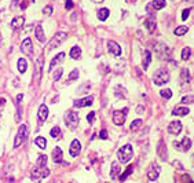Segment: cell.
I'll return each mask as SVG.
<instances>
[{
  "mask_svg": "<svg viewBox=\"0 0 194 183\" xmlns=\"http://www.w3.org/2000/svg\"><path fill=\"white\" fill-rule=\"evenodd\" d=\"M80 151H81V145H80V142H79L77 139H75V141L70 143L69 153H70V156L72 157H77L79 154H80Z\"/></svg>",
  "mask_w": 194,
  "mask_h": 183,
  "instance_id": "7c38bea8",
  "label": "cell"
},
{
  "mask_svg": "<svg viewBox=\"0 0 194 183\" xmlns=\"http://www.w3.org/2000/svg\"><path fill=\"white\" fill-rule=\"evenodd\" d=\"M92 2H103V0H92Z\"/></svg>",
  "mask_w": 194,
  "mask_h": 183,
  "instance_id": "f907efd6",
  "label": "cell"
},
{
  "mask_svg": "<svg viewBox=\"0 0 194 183\" xmlns=\"http://www.w3.org/2000/svg\"><path fill=\"white\" fill-rule=\"evenodd\" d=\"M168 80H169V75L164 69H158L153 76V81L156 85H164L168 83Z\"/></svg>",
  "mask_w": 194,
  "mask_h": 183,
  "instance_id": "7a4b0ae2",
  "label": "cell"
},
{
  "mask_svg": "<svg viewBox=\"0 0 194 183\" xmlns=\"http://www.w3.org/2000/svg\"><path fill=\"white\" fill-rule=\"evenodd\" d=\"M35 143H36L40 149H45V146H47V141H45L43 136H37V138L35 139Z\"/></svg>",
  "mask_w": 194,
  "mask_h": 183,
  "instance_id": "d6a6232c",
  "label": "cell"
},
{
  "mask_svg": "<svg viewBox=\"0 0 194 183\" xmlns=\"http://www.w3.org/2000/svg\"><path fill=\"white\" fill-rule=\"evenodd\" d=\"M143 124V121L140 120V118H138V120H134L131 123V125H129V128H131V131H136V129L140 128V125Z\"/></svg>",
  "mask_w": 194,
  "mask_h": 183,
  "instance_id": "836d02e7",
  "label": "cell"
},
{
  "mask_svg": "<svg viewBox=\"0 0 194 183\" xmlns=\"http://www.w3.org/2000/svg\"><path fill=\"white\" fill-rule=\"evenodd\" d=\"M92 96H87L84 99H79V101H75V108H85V106H91L92 105Z\"/></svg>",
  "mask_w": 194,
  "mask_h": 183,
  "instance_id": "e0dca14e",
  "label": "cell"
},
{
  "mask_svg": "<svg viewBox=\"0 0 194 183\" xmlns=\"http://www.w3.org/2000/svg\"><path fill=\"white\" fill-rule=\"evenodd\" d=\"M189 28L185 26V25H180V26H178L175 30H173V33H175V36H183L185 33H187Z\"/></svg>",
  "mask_w": 194,
  "mask_h": 183,
  "instance_id": "f546056e",
  "label": "cell"
},
{
  "mask_svg": "<svg viewBox=\"0 0 194 183\" xmlns=\"http://www.w3.org/2000/svg\"><path fill=\"white\" fill-rule=\"evenodd\" d=\"M108 47H109V52H112L113 55H116V57H120V55H121V47H120L116 42H113V40H109V42H108Z\"/></svg>",
  "mask_w": 194,
  "mask_h": 183,
  "instance_id": "9a60e30c",
  "label": "cell"
},
{
  "mask_svg": "<svg viewBox=\"0 0 194 183\" xmlns=\"http://www.w3.org/2000/svg\"><path fill=\"white\" fill-rule=\"evenodd\" d=\"M191 160H193V162H194V154H193V157H191Z\"/></svg>",
  "mask_w": 194,
  "mask_h": 183,
  "instance_id": "816d5d0a",
  "label": "cell"
},
{
  "mask_svg": "<svg viewBox=\"0 0 194 183\" xmlns=\"http://www.w3.org/2000/svg\"><path fill=\"white\" fill-rule=\"evenodd\" d=\"M26 125L25 124H22L21 127H19L18 129V134H17V136H15V141H14V147H19L22 143L25 142V139H26Z\"/></svg>",
  "mask_w": 194,
  "mask_h": 183,
  "instance_id": "8992f818",
  "label": "cell"
},
{
  "mask_svg": "<svg viewBox=\"0 0 194 183\" xmlns=\"http://www.w3.org/2000/svg\"><path fill=\"white\" fill-rule=\"evenodd\" d=\"M48 175H50V169L48 168H45V167H36V168H33L30 176H32L33 180H39L42 178H47Z\"/></svg>",
  "mask_w": 194,
  "mask_h": 183,
  "instance_id": "5b68a950",
  "label": "cell"
},
{
  "mask_svg": "<svg viewBox=\"0 0 194 183\" xmlns=\"http://www.w3.org/2000/svg\"><path fill=\"white\" fill-rule=\"evenodd\" d=\"M94 118H95V111H91V113H88V116H87V121L90 124L94 123Z\"/></svg>",
  "mask_w": 194,
  "mask_h": 183,
  "instance_id": "60d3db41",
  "label": "cell"
},
{
  "mask_svg": "<svg viewBox=\"0 0 194 183\" xmlns=\"http://www.w3.org/2000/svg\"><path fill=\"white\" fill-rule=\"evenodd\" d=\"M132 171H134V168H132V165H129L128 168H127L125 171H124L121 175H120V182H124V180H125L127 178H128L129 175L132 174Z\"/></svg>",
  "mask_w": 194,
  "mask_h": 183,
  "instance_id": "1f68e13d",
  "label": "cell"
},
{
  "mask_svg": "<svg viewBox=\"0 0 194 183\" xmlns=\"http://www.w3.org/2000/svg\"><path fill=\"white\" fill-rule=\"evenodd\" d=\"M43 63H44V59H43V55H40V58L36 61V63H35V69H36V76H35V80H36V83H39V81L42 80Z\"/></svg>",
  "mask_w": 194,
  "mask_h": 183,
  "instance_id": "8fae6325",
  "label": "cell"
},
{
  "mask_svg": "<svg viewBox=\"0 0 194 183\" xmlns=\"http://www.w3.org/2000/svg\"><path fill=\"white\" fill-rule=\"evenodd\" d=\"M158 175H160V167H158L157 164H153L152 167H150V169L147 171V178H149L152 182H154V180L158 179Z\"/></svg>",
  "mask_w": 194,
  "mask_h": 183,
  "instance_id": "4fadbf2b",
  "label": "cell"
},
{
  "mask_svg": "<svg viewBox=\"0 0 194 183\" xmlns=\"http://www.w3.org/2000/svg\"><path fill=\"white\" fill-rule=\"evenodd\" d=\"M145 26L147 28V30L150 33H153L156 30V17L153 14H149V17L145 19Z\"/></svg>",
  "mask_w": 194,
  "mask_h": 183,
  "instance_id": "2e32d148",
  "label": "cell"
},
{
  "mask_svg": "<svg viewBox=\"0 0 194 183\" xmlns=\"http://www.w3.org/2000/svg\"><path fill=\"white\" fill-rule=\"evenodd\" d=\"M182 182L183 183H193V180H191L190 175H183V176H182Z\"/></svg>",
  "mask_w": 194,
  "mask_h": 183,
  "instance_id": "f6af8a7d",
  "label": "cell"
},
{
  "mask_svg": "<svg viewBox=\"0 0 194 183\" xmlns=\"http://www.w3.org/2000/svg\"><path fill=\"white\" fill-rule=\"evenodd\" d=\"M37 117H39L40 123H44L48 117V108L45 105H42L39 108V113H37Z\"/></svg>",
  "mask_w": 194,
  "mask_h": 183,
  "instance_id": "ac0fdd59",
  "label": "cell"
},
{
  "mask_svg": "<svg viewBox=\"0 0 194 183\" xmlns=\"http://www.w3.org/2000/svg\"><path fill=\"white\" fill-rule=\"evenodd\" d=\"M43 12H44L45 15H51V14H52V7H51V6L44 7V8H43Z\"/></svg>",
  "mask_w": 194,
  "mask_h": 183,
  "instance_id": "ee69618b",
  "label": "cell"
},
{
  "mask_svg": "<svg viewBox=\"0 0 194 183\" xmlns=\"http://www.w3.org/2000/svg\"><path fill=\"white\" fill-rule=\"evenodd\" d=\"M190 55H191V48L190 47H185L182 50V59L183 61H187L189 58H190Z\"/></svg>",
  "mask_w": 194,
  "mask_h": 183,
  "instance_id": "e575fe53",
  "label": "cell"
},
{
  "mask_svg": "<svg viewBox=\"0 0 194 183\" xmlns=\"http://www.w3.org/2000/svg\"><path fill=\"white\" fill-rule=\"evenodd\" d=\"M99 138L101 139H108V131H106V129H102L101 134H99Z\"/></svg>",
  "mask_w": 194,
  "mask_h": 183,
  "instance_id": "7dc6e473",
  "label": "cell"
},
{
  "mask_svg": "<svg viewBox=\"0 0 194 183\" xmlns=\"http://www.w3.org/2000/svg\"><path fill=\"white\" fill-rule=\"evenodd\" d=\"M106 183H109V182H106Z\"/></svg>",
  "mask_w": 194,
  "mask_h": 183,
  "instance_id": "f5cc1de1",
  "label": "cell"
},
{
  "mask_svg": "<svg viewBox=\"0 0 194 183\" xmlns=\"http://www.w3.org/2000/svg\"><path fill=\"white\" fill-rule=\"evenodd\" d=\"M127 113H128V109H122V110H116L113 113V123L116 125H122L125 123V117H127Z\"/></svg>",
  "mask_w": 194,
  "mask_h": 183,
  "instance_id": "52a82bcc",
  "label": "cell"
},
{
  "mask_svg": "<svg viewBox=\"0 0 194 183\" xmlns=\"http://www.w3.org/2000/svg\"><path fill=\"white\" fill-rule=\"evenodd\" d=\"M180 131H182V123L180 121H172V123H169V125H168V132L169 134L178 135V134H180Z\"/></svg>",
  "mask_w": 194,
  "mask_h": 183,
  "instance_id": "5bb4252c",
  "label": "cell"
},
{
  "mask_svg": "<svg viewBox=\"0 0 194 183\" xmlns=\"http://www.w3.org/2000/svg\"><path fill=\"white\" fill-rule=\"evenodd\" d=\"M189 111H190L189 110V108H186V106H180V108H176L172 113H173V116H187Z\"/></svg>",
  "mask_w": 194,
  "mask_h": 183,
  "instance_id": "cb8c5ba5",
  "label": "cell"
},
{
  "mask_svg": "<svg viewBox=\"0 0 194 183\" xmlns=\"http://www.w3.org/2000/svg\"><path fill=\"white\" fill-rule=\"evenodd\" d=\"M189 15H190V8L183 10V12H182V19L183 21H186V19L189 18Z\"/></svg>",
  "mask_w": 194,
  "mask_h": 183,
  "instance_id": "7bdbcfd3",
  "label": "cell"
},
{
  "mask_svg": "<svg viewBox=\"0 0 194 183\" xmlns=\"http://www.w3.org/2000/svg\"><path fill=\"white\" fill-rule=\"evenodd\" d=\"M160 94H161V96H162V98H165V99H171V98H172V91H171L169 88H167V90H161V91H160Z\"/></svg>",
  "mask_w": 194,
  "mask_h": 183,
  "instance_id": "8d00e7d4",
  "label": "cell"
},
{
  "mask_svg": "<svg viewBox=\"0 0 194 183\" xmlns=\"http://www.w3.org/2000/svg\"><path fill=\"white\" fill-rule=\"evenodd\" d=\"M65 7H66V10H72L73 8V2H72V0H66V2H65Z\"/></svg>",
  "mask_w": 194,
  "mask_h": 183,
  "instance_id": "bcb514c9",
  "label": "cell"
},
{
  "mask_svg": "<svg viewBox=\"0 0 194 183\" xmlns=\"http://www.w3.org/2000/svg\"><path fill=\"white\" fill-rule=\"evenodd\" d=\"M28 69V63H26V59H24V58H21V59H18V72L19 73H25Z\"/></svg>",
  "mask_w": 194,
  "mask_h": 183,
  "instance_id": "f1b7e54d",
  "label": "cell"
},
{
  "mask_svg": "<svg viewBox=\"0 0 194 183\" xmlns=\"http://www.w3.org/2000/svg\"><path fill=\"white\" fill-rule=\"evenodd\" d=\"M156 52H157V57L160 58V59L172 61V52H171V50L165 44H157V50H156Z\"/></svg>",
  "mask_w": 194,
  "mask_h": 183,
  "instance_id": "3957f363",
  "label": "cell"
},
{
  "mask_svg": "<svg viewBox=\"0 0 194 183\" xmlns=\"http://www.w3.org/2000/svg\"><path fill=\"white\" fill-rule=\"evenodd\" d=\"M52 160L54 162H62V149L61 147H55L54 150H52Z\"/></svg>",
  "mask_w": 194,
  "mask_h": 183,
  "instance_id": "7402d4cb",
  "label": "cell"
},
{
  "mask_svg": "<svg viewBox=\"0 0 194 183\" xmlns=\"http://www.w3.org/2000/svg\"><path fill=\"white\" fill-rule=\"evenodd\" d=\"M66 37H68V35H66L65 32H58L57 35L51 39V42L48 43V51H51V50H54L55 47L61 45L66 40Z\"/></svg>",
  "mask_w": 194,
  "mask_h": 183,
  "instance_id": "277c9868",
  "label": "cell"
},
{
  "mask_svg": "<svg viewBox=\"0 0 194 183\" xmlns=\"http://www.w3.org/2000/svg\"><path fill=\"white\" fill-rule=\"evenodd\" d=\"M63 75V69H58L57 70V73L54 75V81H58L61 78V76Z\"/></svg>",
  "mask_w": 194,
  "mask_h": 183,
  "instance_id": "b9f144b4",
  "label": "cell"
},
{
  "mask_svg": "<svg viewBox=\"0 0 194 183\" xmlns=\"http://www.w3.org/2000/svg\"><path fill=\"white\" fill-rule=\"evenodd\" d=\"M24 24H25V18H24V17H15V18L11 21V28L17 30V29H19V28L24 26Z\"/></svg>",
  "mask_w": 194,
  "mask_h": 183,
  "instance_id": "d6986e66",
  "label": "cell"
},
{
  "mask_svg": "<svg viewBox=\"0 0 194 183\" xmlns=\"http://www.w3.org/2000/svg\"><path fill=\"white\" fill-rule=\"evenodd\" d=\"M65 121L69 127L75 128V127L79 124V114L76 113V111H72V110L68 111V113L65 114Z\"/></svg>",
  "mask_w": 194,
  "mask_h": 183,
  "instance_id": "ba28073f",
  "label": "cell"
},
{
  "mask_svg": "<svg viewBox=\"0 0 194 183\" xmlns=\"http://www.w3.org/2000/svg\"><path fill=\"white\" fill-rule=\"evenodd\" d=\"M109 14H110V11H109L108 8H101L98 11V18L101 19V21H106L109 17Z\"/></svg>",
  "mask_w": 194,
  "mask_h": 183,
  "instance_id": "83f0119b",
  "label": "cell"
},
{
  "mask_svg": "<svg viewBox=\"0 0 194 183\" xmlns=\"http://www.w3.org/2000/svg\"><path fill=\"white\" fill-rule=\"evenodd\" d=\"M77 77H79V70H72V73H70L69 77H68V81H73V80H76Z\"/></svg>",
  "mask_w": 194,
  "mask_h": 183,
  "instance_id": "ab89813d",
  "label": "cell"
},
{
  "mask_svg": "<svg viewBox=\"0 0 194 183\" xmlns=\"http://www.w3.org/2000/svg\"><path fill=\"white\" fill-rule=\"evenodd\" d=\"M132 156H134V150H132L131 145H124L121 149H119L117 151V157H119V161L121 164H127V162L131 161Z\"/></svg>",
  "mask_w": 194,
  "mask_h": 183,
  "instance_id": "6da1fadb",
  "label": "cell"
},
{
  "mask_svg": "<svg viewBox=\"0 0 194 183\" xmlns=\"http://www.w3.org/2000/svg\"><path fill=\"white\" fill-rule=\"evenodd\" d=\"M70 57H72L73 59H79V58L81 57V48L80 47H73L72 50H70Z\"/></svg>",
  "mask_w": 194,
  "mask_h": 183,
  "instance_id": "4dcf8cb0",
  "label": "cell"
},
{
  "mask_svg": "<svg viewBox=\"0 0 194 183\" xmlns=\"http://www.w3.org/2000/svg\"><path fill=\"white\" fill-rule=\"evenodd\" d=\"M187 4H194V0H185Z\"/></svg>",
  "mask_w": 194,
  "mask_h": 183,
  "instance_id": "681fc988",
  "label": "cell"
},
{
  "mask_svg": "<svg viewBox=\"0 0 194 183\" xmlns=\"http://www.w3.org/2000/svg\"><path fill=\"white\" fill-rule=\"evenodd\" d=\"M150 62H152V52L149 50H146L145 51V59H143V70H146L149 68Z\"/></svg>",
  "mask_w": 194,
  "mask_h": 183,
  "instance_id": "484cf974",
  "label": "cell"
},
{
  "mask_svg": "<svg viewBox=\"0 0 194 183\" xmlns=\"http://www.w3.org/2000/svg\"><path fill=\"white\" fill-rule=\"evenodd\" d=\"M121 172V167L119 165V162L114 161L112 162V171H110V178L112 179H114V178H117V175Z\"/></svg>",
  "mask_w": 194,
  "mask_h": 183,
  "instance_id": "603a6c76",
  "label": "cell"
},
{
  "mask_svg": "<svg viewBox=\"0 0 194 183\" xmlns=\"http://www.w3.org/2000/svg\"><path fill=\"white\" fill-rule=\"evenodd\" d=\"M63 58H65V52H59V54H58L55 58H52V61H51V65H50V72H51V70H54V68L58 65V63L62 62Z\"/></svg>",
  "mask_w": 194,
  "mask_h": 183,
  "instance_id": "ffe728a7",
  "label": "cell"
},
{
  "mask_svg": "<svg viewBox=\"0 0 194 183\" xmlns=\"http://www.w3.org/2000/svg\"><path fill=\"white\" fill-rule=\"evenodd\" d=\"M180 80H182L183 84H189L190 83V72L187 69H182V72H180Z\"/></svg>",
  "mask_w": 194,
  "mask_h": 183,
  "instance_id": "d4e9b609",
  "label": "cell"
},
{
  "mask_svg": "<svg viewBox=\"0 0 194 183\" xmlns=\"http://www.w3.org/2000/svg\"><path fill=\"white\" fill-rule=\"evenodd\" d=\"M35 36L37 37L40 43H44L45 42V35H44V30H43L42 25H37L36 29H35Z\"/></svg>",
  "mask_w": 194,
  "mask_h": 183,
  "instance_id": "44dd1931",
  "label": "cell"
},
{
  "mask_svg": "<svg viewBox=\"0 0 194 183\" xmlns=\"http://www.w3.org/2000/svg\"><path fill=\"white\" fill-rule=\"evenodd\" d=\"M173 146L180 151H189L191 147V139L186 136V138L182 139V142H173Z\"/></svg>",
  "mask_w": 194,
  "mask_h": 183,
  "instance_id": "9c48e42d",
  "label": "cell"
},
{
  "mask_svg": "<svg viewBox=\"0 0 194 183\" xmlns=\"http://www.w3.org/2000/svg\"><path fill=\"white\" fill-rule=\"evenodd\" d=\"M182 103H194V95H186L182 98Z\"/></svg>",
  "mask_w": 194,
  "mask_h": 183,
  "instance_id": "f35d334b",
  "label": "cell"
},
{
  "mask_svg": "<svg viewBox=\"0 0 194 183\" xmlns=\"http://www.w3.org/2000/svg\"><path fill=\"white\" fill-rule=\"evenodd\" d=\"M21 51L24 52L25 55H28V57H32L33 55V44H32V40H30L29 37H26V39L22 42Z\"/></svg>",
  "mask_w": 194,
  "mask_h": 183,
  "instance_id": "30bf717a",
  "label": "cell"
},
{
  "mask_svg": "<svg viewBox=\"0 0 194 183\" xmlns=\"http://www.w3.org/2000/svg\"><path fill=\"white\" fill-rule=\"evenodd\" d=\"M4 103H6V99H4V98H0V106H3Z\"/></svg>",
  "mask_w": 194,
  "mask_h": 183,
  "instance_id": "c3c4849f",
  "label": "cell"
},
{
  "mask_svg": "<svg viewBox=\"0 0 194 183\" xmlns=\"http://www.w3.org/2000/svg\"><path fill=\"white\" fill-rule=\"evenodd\" d=\"M50 135L52 136V138H58V136L61 135V128L59 127H54V128H51Z\"/></svg>",
  "mask_w": 194,
  "mask_h": 183,
  "instance_id": "74e56055",
  "label": "cell"
},
{
  "mask_svg": "<svg viewBox=\"0 0 194 183\" xmlns=\"http://www.w3.org/2000/svg\"><path fill=\"white\" fill-rule=\"evenodd\" d=\"M165 0H154L153 3H150V7H153L154 10H161L165 7Z\"/></svg>",
  "mask_w": 194,
  "mask_h": 183,
  "instance_id": "4316f807",
  "label": "cell"
},
{
  "mask_svg": "<svg viewBox=\"0 0 194 183\" xmlns=\"http://www.w3.org/2000/svg\"><path fill=\"white\" fill-rule=\"evenodd\" d=\"M45 164H47V156H39V158H37L36 161V167H45Z\"/></svg>",
  "mask_w": 194,
  "mask_h": 183,
  "instance_id": "d590c367",
  "label": "cell"
}]
</instances>
